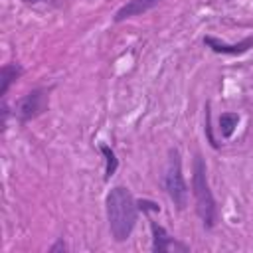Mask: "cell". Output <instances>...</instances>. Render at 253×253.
<instances>
[{
	"label": "cell",
	"instance_id": "6da1fadb",
	"mask_svg": "<svg viewBox=\"0 0 253 253\" xmlns=\"http://www.w3.org/2000/svg\"><path fill=\"white\" fill-rule=\"evenodd\" d=\"M105 210H107V221H109V231L111 237L117 243H123L130 237L136 219H138V206L128 188L125 186H115L109 190L107 200H105Z\"/></svg>",
	"mask_w": 253,
	"mask_h": 253
},
{
	"label": "cell",
	"instance_id": "7a4b0ae2",
	"mask_svg": "<svg viewBox=\"0 0 253 253\" xmlns=\"http://www.w3.org/2000/svg\"><path fill=\"white\" fill-rule=\"evenodd\" d=\"M192 194H194V202H196V213L202 221V225L206 229H213L217 223V204L213 198V192L210 188L208 182V170H206V162L200 154H196L194 158V168H192Z\"/></svg>",
	"mask_w": 253,
	"mask_h": 253
},
{
	"label": "cell",
	"instance_id": "3957f363",
	"mask_svg": "<svg viewBox=\"0 0 253 253\" xmlns=\"http://www.w3.org/2000/svg\"><path fill=\"white\" fill-rule=\"evenodd\" d=\"M160 184L164 188V192L168 194V198L172 200V204L176 206V210H186L188 206V186L182 174V156L178 148H170L168 150V160L166 166L162 170V178Z\"/></svg>",
	"mask_w": 253,
	"mask_h": 253
},
{
	"label": "cell",
	"instance_id": "277c9868",
	"mask_svg": "<svg viewBox=\"0 0 253 253\" xmlns=\"http://www.w3.org/2000/svg\"><path fill=\"white\" fill-rule=\"evenodd\" d=\"M47 107H49V89L38 87V89H32L30 93H26L24 97H20L16 101L14 115L24 125V123H30L32 119L40 117L42 113H45Z\"/></svg>",
	"mask_w": 253,
	"mask_h": 253
},
{
	"label": "cell",
	"instance_id": "5b68a950",
	"mask_svg": "<svg viewBox=\"0 0 253 253\" xmlns=\"http://www.w3.org/2000/svg\"><path fill=\"white\" fill-rule=\"evenodd\" d=\"M150 221V233H152V251L154 253H168V251H190V247L178 239H174L160 223L154 219Z\"/></svg>",
	"mask_w": 253,
	"mask_h": 253
},
{
	"label": "cell",
	"instance_id": "8992f818",
	"mask_svg": "<svg viewBox=\"0 0 253 253\" xmlns=\"http://www.w3.org/2000/svg\"><path fill=\"white\" fill-rule=\"evenodd\" d=\"M204 45L210 47L213 53H221V55H243L253 47V36L243 38L237 43H227L223 40H217L213 36H206L204 38Z\"/></svg>",
	"mask_w": 253,
	"mask_h": 253
},
{
	"label": "cell",
	"instance_id": "52a82bcc",
	"mask_svg": "<svg viewBox=\"0 0 253 253\" xmlns=\"http://www.w3.org/2000/svg\"><path fill=\"white\" fill-rule=\"evenodd\" d=\"M162 0H128L125 6H121L117 12H115V16H113V20L119 24V22H125V20H128V18H134V16H140V14H144V12H148V10H152L154 6H158Z\"/></svg>",
	"mask_w": 253,
	"mask_h": 253
},
{
	"label": "cell",
	"instance_id": "ba28073f",
	"mask_svg": "<svg viewBox=\"0 0 253 253\" xmlns=\"http://www.w3.org/2000/svg\"><path fill=\"white\" fill-rule=\"evenodd\" d=\"M22 73H24V67L20 63H6V65H2V69H0V97L2 99L6 97L10 87L22 77Z\"/></svg>",
	"mask_w": 253,
	"mask_h": 253
},
{
	"label": "cell",
	"instance_id": "9c48e42d",
	"mask_svg": "<svg viewBox=\"0 0 253 253\" xmlns=\"http://www.w3.org/2000/svg\"><path fill=\"white\" fill-rule=\"evenodd\" d=\"M237 125H239V115L233 113V111H225V113H221L219 119H217V130H219V134H221L223 138H229V136L235 132Z\"/></svg>",
	"mask_w": 253,
	"mask_h": 253
},
{
	"label": "cell",
	"instance_id": "30bf717a",
	"mask_svg": "<svg viewBox=\"0 0 253 253\" xmlns=\"http://www.w3.org/2000/svg\"><path fill=\"white\" fill-rule=\"evenodd\" d=\"M99 150H101V154L105 156V182H109V180L115 176L117 168H119V158H117L115 150H113L109 144H105V142L99 144Z\"/></svg>",
	"mask_w": 253,
	"mask_h": 253
},
{
	"label": "cell",
	"instance_id": "8fae6325",
	"mask_svg": "<svg viewBox=\"0 0 253 253\" xmlns=\"http://www.w3.org/2000/svg\"><path fill=\"white\" fill-rule=\"evenodd\" d=\"M204 130H206L208 142H210L213 148H219V144L215 142V138H213V132H211V115H210V103L206 105V126H204Z\"/></svg>",
	"mask_w": 253,
	"mask_h": 253
},
{
	"label": "cell",
	"instance_id": "7c38bea8",
	"mask_svg": "<svg viewBox=\"0 0 253 253\" xmlns=\"http://www.w3.org/2000/svg\"><path fill=\"white\" fill-rule=\"evenodd\" d=\"M136 206H138V211L142 213H148V211H160V206L152 200H136Z\"/></svg>",
	"mask_w": 253,
	"mask_h": 253
},
{
	"label": "cell",
	"instance_id": "4fadbf2b",
	"mask_svg": "<svg viewBox=\"0 0 253 253\" xmlns=\"http://www.w3.org/2000/svg\"><path fill=\"white\" fill-rule=\"evenodd\" d=\"M0 115H2V123H0V126H2V132H4V130H6V123H8V115H10V109H8L6 103H2V111H0Z\"/></svg>",
	"mask_w": 253,
	"mask_h": 253
},
{
	"label": "cell",
	"instance_id": "5bb4252c",
	"mask_svg": "<svg viewBox=\"0 0 253 253\" xmlns=\"http://www.w3.org/2000/svg\"><path fill=\"white\" fill-rule=\"evenodd\" d=\"M55 251H67V245H65L63 237H59V239L49 247V253H55Z\"/></svg>",
	"mask_w": 253,
	"mask_h": 253
},
{
	"label": "cell",
	"instance_id": "9a60e30c",
	"mask_svg": "<svg viewBox=\"0 0 253 253\" xmlns=\"http://www.w3.org/2000/svg\"><path fill=\"white\" fill-rule=\"evenodd\" d=\"M26 4H38V2H47V0H24Z\"/></svg>",
	"mask_w": 253,
	"mask_h": 253
}]
</instances>
